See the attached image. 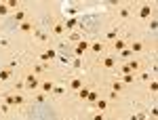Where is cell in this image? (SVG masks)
Masks as SVG:
<instances>
[{"label":"cell","instance_id":"cell-1","mask_svg":"<svg viewBox=\"0 0 158 120\" xmlns=\"http://www.w3.org/2000/svg\"><path fill=\"white\" fill-rule=\"evenodd\" d=\"M106 53H108V44L99 36H91V47H89V53H86V57H85V61L89 63V70H91V65H93L101 55H106Z\"/></svg>","mask_w":158,"mask_h":120},{"label":"cell","instance_id":"cell-2","mask_svg":"<svg viewBox=\"0 0 158 120\" xmlns=\"http://www.w3.org/2000/svg\"><path fill=\"white\" fill-rule=\"evenodd\" d=\"M57 57H59V51L53 44H49V47H44V48H38L36 55H34V59L40 61V63H53V61H57Z\"/></svg>","mask_w":158,"mask_h":120},{"label":"cell","instance_id":"cell-3","mask_svg":"<svg viewBox=\"0 0 158 120\" xmlns=\"http://www.w3.org/2000/svg\"><path fill=\"white\" fill-rule=\"evenodd\" d=\"M38 19H36V15H34V13H32V17H27V19H25V21H21V23L17 25V34H19V36H32V34H34V30H36L38 27Z\"/></svg>","mask_w":158,"mask_h":120},{"label":"cell","instance_id":"cell-4","mask_svg":"<svg viewBox=\"0 0 158 120\" xmlns=\"http://www.w3.org/2000/svg\"><path fill=\"white\" fill-rule=\"evenodd\" d=\"M89 47H91V36H85L80 42H76V44L70 48V55L76 57V59H85L86 53H89Z\"/></svg>","mask_w":158,"mask_h":120},{"label":"cell","instance_id":"cell-5","mask_svg":"<svg viewBox=\"0 0 158 120\" xmlns=\"http://www.w3.org/2000/svg\"><path fill=\"white\" fill-rule=\"evenodd\" d=\"M63 25H65V32L70 34V32L78 30V27L82 25V17H80V15H70V17L63 19Z\"/></svg>","mask_w":158,"mask_h":120},{"label":"cell","instance_id":"cell-6","mask_svg":"<svg viewBox=\"0 0 158 120\" xmlns=\"http://www.w3.org/2000/svg\"><path fill=\"white\" fill-rule=\"evenodd\" d=\"M89 110H95V112H103V114H108L110 110H112V103H110V101H108L103 95H99V99H97V101H95V103H93Z\"/></svg>","mask_w":158,"mask_h":120},{"label":"cell","instance_id":"cell-7","mask_svg":"<svg viewBox=\"0 0 158 120\" xmlns=\"http://www.w3.org/2000/svg\"><path fill=\"white\" fill-rule=\"evenodd\" d=\"M57 82H59V80H55V78H42V80H40V86H38V91L51 97V93H53V89H55V84H57Z\"/></svg>","mask_w":158,"mask_h":120},{"label":"cell","instance_id":"cell-8","mask_svg":"<svg viewBox=\"0 0 158 120\" xmlns=\"http://www.w3.org/2000/svg\"><path fill=\"white\" fill-rule=\"evenodd\" d=\"M13 78H15V72H13L11 68L2 65V68H0V86H2V84H9V82H13Z\"/></svg>","mask_w":158,"mask_h":120},{"label":"cell","instance_id":"cell-9","mask_svg":"<svg viewBox=\"0 0 158 120\" xmlns=\"http://www.w3.org/2000/svg\"><path fill=\"white\" fill-rule=\"evenodd\" d=\"M47 101H51V97L44 95V93H40V91H36V93L30 95V103H47Z\"/></svg>","mask_w":158,"mask_h":120},{"label":"cell","instance_id":"cell-10","mask_svg":"<svg viewBox=\"0 0 158 120\" xmlns=\"http://www.w3.org/2000/svg\"><path fill=\"white\" fill-rule=\"evenodd\" d=\"M86 120H108V114L95 112V110H86Z\"/></svg>","mask_w":158,"mask_h":120},{"label":"cell","instance_id":"cell-11","mask_svg":"<svg viewBox=\"0 0 158 120\" xmlns=\"http://www.w3.org/2000/svg\"><path fill=\"white\" fill-rule=\"evenodd\" d=\"M0 91H2V86H0Z\"/></svg>","mask_w":158,"mask_h":120}]
</instances>
